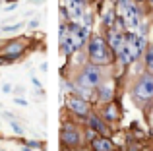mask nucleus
Returning a JSON list of instances; mask_svg holds the SVG:
<instances>
[{"label":"nucleus","mask_w":153,"mask_h":151,"mask_svg":"<svg viewBox=\"0 0 153 151\" xmlns=\"http://www.w3.org/2000/svg\"><path fill=\"white\" fill-rule=\"evenodd\" d=\"M85 54H87V62H91V64H95V66H101V68L111 66L116 58L114 50L107 45L105 37L99 35V33H95V35L89 37V41H87V45H85Z\"/></svg>","instance_id":"nucleus-1"},{"label":"nucleus","mask_w":153,"mask_h":151,"mask_svg":"<svg viewBox=\"0 0 153 151\" xmlns=\"http://www.w3.org/2000/svg\"><path fill=\"white\" fill-rule=\"evenodd\" d=\"M103 81H105L103 68L91 64V62H85V64L82 66V70L78 72V76H76V79H74L76 87H79V89H89V91H95Z\"/></svg>","instance_id":"nucleus-2"},{"label":"nucleus","mask_w":153,"mask_h":151,"mask_svg":"<svg viewBox=\"0 0 153 151\" xmlns=\"http://www.w3.org/2000/svg\"><path fill=\"white\" fill-rule=\"evenodd\" d=\"M60 145L64 149H79L85 147V138H83V128H79L76 122H62L60 126Z\"/></svg>","instance_id":"nucleus-3"},{"label":"nucleus","mask_w":153,"mask_h":151,"mask_svg":"<svg viewBox=\"0 0 153 151\" xmlns=\"http://www.w3.org/2000/svg\"><path fill=\"white\" fill-rule=\"evenodd\" d=\"M27 37H19V39H8L2 47H0V56L6 62H16L27 53Z\"/></svg>","instance_id":"nucleus-4"},{"label":"nucleus","mask_w":153,"mask_h":151,"mask_svg":"<svg viewBox=\"0 0 153 151\" xmlns=\"http://www.w3.org/2000/svg\"><path fill=\"white\" fill-rule=\"evenodd\" d=\"M132 97L136 101H151L153 99V76L142 74L132 85Z\"/></svg>","instance_id":"nucleus-5"},{"label":"nucleus","mask_w":153,"mask_h":151,"mask_svg":"<svg viewBox=\"0 0 153 151\" xmlns=\"http://www.w3.org/2000/svg\"><path fill=\"white\" fill-rule=\"evenodd\" d=\"M66 109H68V113H72L76 118H82L83 122L93 113L91 103L85 101V99H82V97H78V95H68L66 97Z\"/></svg>","instance_id":"nucleus-6"},{"label":"nucleus","mask_w":153,"mask_h":151,"mask_svg":"<svg viewBox=\"0 0 153 151\" xmlns=\"http://www.w3.org/2000/svg\"><path fill=\"white\" fill-rule=\"evenodd\" d=\"M99 116H101L108 126H114V124H118V122L122 120V107H120V103L114 99V101L107 103V105H101Z\"/></svg>","instance_id":"nucleus-7"},{"label":"nucleus","mask_w":153,"mask_h":151,"mask_svg":"<svg viewBox=\"0 0 153 151\" xmlns=\"http://www.w3.org/2000/svg\"><path fill=\"white\" fill-rule=\"evenodd\" d=\"M85 126H87V128H91L95 134H97V136L111 138V134H112V126H108L107 122L99 116V113H95V110L85 118Z\"/></svg>","instance_id":"nucleus-8"},{"label":"nucleus","mask_w":153,"mask_h":151,"mask_svg":"<svg viewBox=\"0 0 153 151\" xmlns=\"http://www.w3.org/2000/svg\"><path fill=\"white\" fill-rule=\"evenodd\" d=\"M138 56H140V53L132 45H128V43H124V45L116 50V60L122 66H130L134 60H138Z\"/></svg>","instance_id":"nucleus-9"},{"label":"nucleus","mask_w":153,"mask_h":151,"mask_svg":"<svg viewBox=\"0 0 153 151\" xmlns=\"http://www.w3.org/2000/svg\"><path fill=\"white\" fill-rule=\"evenodd\" d=\"M95 101L101 103V105H107V103L114 101V83L103 81L101 85L95 89Z\"/></svg>","instance_id":"nucleus-10"},{"label":"nucleus","mask_w":153,"mask_h":151,"mask_svg":"<svg viewBox=\"0 0 153 151\" xmlns=\"http://www.w3.org/2000/svg\"><path fill=\"white\" fill-rule=\"evenodd\" d=\"M91 151H116V144L112 141V138H105V136H97L93 141L89 144Z\"/></svg>","instance_id":"nucleus-11"},{"label":"nucleus","mask_w":153,"mask_h":151,"mask_svg":"<svg viewBox=\"0 0 153 151\" xmlns=\"http://www.w3.org/2000/svg\"><path fill=\"white\" fill-rule=\"evenodd\" d=\"M105 41H107V45L111 47L116 54V50L124 45V33H118L116 29H108L107 33H105Z\"/></svg>","instance_id":"nucleus-12"},{"label":"nucleus","mask_w":153,"mask_h":151,"mask_svg":"<svg viewBox=\"0 0 153 151\" xmlns=\"http://www.w3.org/2000/svg\"><path fill=\"white\" fill-rule=\"evenodd\" d=\"M116 18H118V14H116V10H114V8H111V10H107V12H105V16H103V25L107 27V31L114 27Z\"/></svg>","instance_id":"nucleus-13"},{"label":"nucleus","mask_w":153,"mask_h":151,"mask_svg":"<svg viewBox=\"0 0 153 151\" xmlns=\"http://www.w3.org/2000/svg\"><path fill=\"white\" fill-rule=\"evenodd\" d=\"M143 54H146V74L153 76V45H147Z\"/></svg>","instance_id":"nucleus-14"},{"label":"nucleus","mask_w":153,"mask_h":151,"mask_svg":"<svg viewBox=\"0 0 153 151\" xmlns=\"http://www.w3.org/2000/svg\"><path fill=\"white\" fill-rule=\"evenodd\" d=\"M22 27H23L22 21L14 23V25H2V27H0V33H14V31H19Z\"/></svg>","instance_id":"nucleus-15"},{"label":"nucleus","mask_w":153,"mask_h":151,"mask_svg":"<svg viewBox=\"0 0 153 151\" xmlns=\"http://www.w3.org/2000/svg\"><path fill=\"white\" fill-rule=\"evenodd\" d=\"M72 6H74V16H76V18H82V16H83V10H82L83 4L82 2H72Z\"/></svg>","instance_id":"nucleus-16"},{"label":"nucleus","mask_w":153,"mask_h":151,"mask_svg":"<svg viewBox=\"0 0 153 151\" xmlns=\"http://www.w3.org/2000/svg\"><path fill=\"white\" fill-rule=\"evenodd\" d=\"M23 144H25V147H29V149L31 147H33V149L35 147H41L43 149V141H37V140H29V141H23Z\"/></svg>","instance_id":"nucleus-17"},{"label":"nucleus","mask_w":153,"mask_h":151,"mask_svg":"<svg viewBox=\"0 0 153 151\" xmlns=\"http://www.w3.org/2000/svg\"><path fill=\"white\" fill-rule=\"evenodd\" d=\"M10 124H12V128H14V132L18 134V136H22V134H23V128H22V126H19L16 120H14V122H10Z\"/></svg>","instance_id":"nucleus-18"},{"label":"nucleus","mask_w":153,"mask_h":151,"mask_svg":"<svg viewBox=\"0 0 153 151\" xmlns=\"http://www.w3.org/2000/svg\"><path fill=\"white\" fill-rule=\"evenodd\" d=\"M83 21H85L83 25H85V27H89V25H91V21H93V18H91V14H85V16H83Z\"/></svg>","instance_id":"nucleus-19"},{"label":"nucleus","mask_w":153,"mask_h":151,"mask_svg":"<svg viewBox=\"0 0 153 151\" xmlns=\"http://www.w3.org/2000/svg\"><path fill=\"white\" fill-rule=\"evenodd\" d=\"M16 105H19V107H27V101H25V99H23V97H16Z\"/></svg>","instance_id":"nucleus-20"},{"label":"nucleus","mask_w":153,"mask_h":151,"mask_svg":"<svg viewBox=\"0 0 153 151\" xmlns=\"http://www.w3.org/2000/svg\"><path fill=\"white\" fill-rule=\"evenodd\" d=\"M27 25H29L31 29H37V27H39V19H31V21L27 23Z\"/></svg>","instance_id":"nucleus-21"},{"label":"nucleus","mask_w":153,"mask_h":151,"mask_svg":"<svg viewBox=\"0 0 153 151\" xmlns=\"http://www.w3.org/2000/svg\"><path fill=\"white\" fill-rule=\"evenodd\" d=\"M31 81H33V85H35V87H37V89H39V91H41V81H39V79H37V78H35V76H33V78H31Z\"/></svg>","instance_id":"nucleus-22"},{"label":"nucleus","mask_w":153,"mask_h":151,"mask_svg":"<svg viewBox=\"0 0 153 151\" xmlns=\"http://www.w3.org/2000/svg\"><path fill=\"white\" fill-rule=\"evenodd\" d=\"M16 8H18V4H16V2H12V4H8V6L4 8V10H6V12H12V10H16Z\"/></svg>","instance_id":"nucleus-23"},{"label":"nucleus","mask_w":153,"mask_h":151,"mask_svg":"<svg viewBox=\"0 0 153 151\" xmlns=\"http://www.w3.org/2000/svg\"><path fill=\"white\" fill-rule=\"evenodd\" d=\"M16 95H19V97H23V93H25V89H23V87H16Z\"/></svg>","instance_id":"nucleus-24"},{"label":"nucleus","mask_w":153,"mask_h":151,"mask_svg":"<svg viewBox=\"0 0 153 151\" xmlns=\"http://www.w3.org/2000/svg\"><path fill=\"white\" fill-rule=\"evenodd\" d=\"M2 91H4V93H12V85H10V83L2 85Z\"/></svg>","instance_id":"nucleus-25"},{"label":"nucleus","mask_w":153,"mask_h":151,"mask_svg":"<svg viewBox=\"0 0 153 151\" xmlns=\"http://www.w3.org/2000/svg\"><path fill=\"white\" fill-rule=\"evenodd\" d=\"M39 68H41V72H49V64H47V62H41V66H39Z\"/></svg>","instance_id":"nucleus-26"},{"label":"nucleus","mask_w":153,"mask_h":151,"mask_svg":"<svg viewBox=\"0 0 153 151\" xmlns=\"http://www.w3.org/2000/svg\"><path fill=\"white\" fill-rule=\"evenodd\" d=\"M72 151H87L85 147H79V149H72Z\"/></svg>","instance_id":"nucleus-27"},{"label":"nucleus","mask_w":153,"mask_h":151,"mask_svg":"<svg viewBox=\"0 0 153 151\" xmlns=\"http://www.w3.org/2000/svg\"><path fill=\"white\" fill-rule=\"evenodd\" d=\"M60 151H68V149H60Z\"/></svg>","instance_id":"nucleus-28"},{"label":"nucleus","mask_w":153,"mask_h":151,"mask_svg":"<svg viewBox=\"0 0 153 151\" xmlns=\"http://www.w3.org/2000/svg\"><path fill=\"white\" fill-rule=\"evenodd\" d=\"M0 151H6V149H0Z\"/></svg>","instance_id":"nucleus-29"}]
</instances>
